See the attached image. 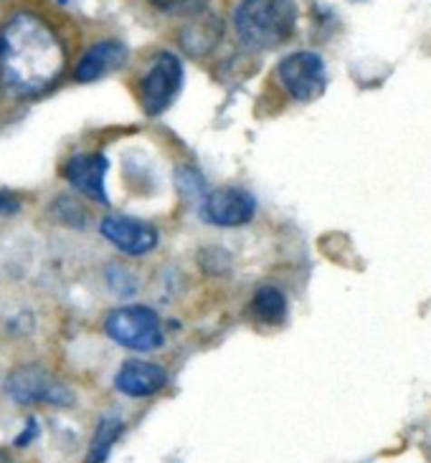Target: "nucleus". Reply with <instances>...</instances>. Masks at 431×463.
Segmentation results:
<instances>
[{
	"label": "nucleus",
	"mask_w": 431,
	"mask_h": 463,
	"mask_svg": "<svg viewBox=\"0 0 431 463\" xmlns=\"http://www.w3.org/2000/svg\"><path fill=\"white\" fill-rule=\"evenodd\" d=\"M107 170L110 157L101 152H79L72 155L63 165V177L74 185L81 195H87L94 203L107 205Z\"/></svg>",
	"instance_id": "8"
},
{
	"label": "nucleus",
	"mask_w": 431,
	"mask_h": 463,
	"mask_svg": "<svg viewBox=\"0 0 431 463\" xmlns=\"http://www.w3.org/2000/svg\"><path fill=\"white\" fill-rule=\"evenodd\" d=\"M107 281H110V287H112L120 297H129V294L135 291V281H132L129 271H125L122 266H110V269H107Z\"/></svg>",
	"instance_id": "14"
},
{
	"label": "nucleus",
	"mask_w": 431,
	"mask_h": 463,
	"mask_svg": "<svg viewBox=\"0 0 431 463\" xmlns=\"http://www.w3.org/2000/svg\"><path fill=\"white\" fill-rule=\"evenodd\" d=\"M8 390L15 402H56V405L72 402L69 398H63L69 392L43 375L38 367H21L18 373H13Z\"/></svg>",
	"instance_id": "9"
},
{
	"label": "nucleus",
	"mask_w": 431,
	"mask_h": 463,
	"mask_svg": "<svg viewBox=\"0 0 431 463\" xmlns=\"http://www.w3.org/2000/svg\"><path fill=\"white\" fill-rule=\"evenodd\" d=\"M127 61V46L122 41H100L94 43L91 49H87V53L79 59L74 69V79L81 81V84H91L101 76L112 74L120 66H125Z\"/></svg>",
	"instance_id": "10"
},
{
	"label": "nucleus",
	"mask_w": 431,
	"mask_h": 463,
	"mask_svg": "<svg viewBox=\"0 0 431 463\" xmlns=\"http://www.w3.org/2000/svg\"><path fill=\"white\" fill-rule=\"evenodd\" d=\"M277 81L294 101L317 99L328 87L325 61L315 51H294L277 66Z\"/></svg>",
	"instance_id": "5"
},
{
	"label": "nucleus",
	"mask_w": 431,
	"mask_h": 463,
	"mask_svg": "<svg viewBox=\"0 0 431 463\" xmlns=\"http://www.w3.org/2000/svg\"><path fill=\"white\" fill-rule=\"evenodd\" d=\"M148 3L160 13H188L198 11L206 0H148Z\"/></svg>",
	"instance_id": "15"
},
{
	"label": "nucleus",
	"mask_w": 431,
	"mask_h": 463,
	"mask_svg": "<svg viewBox=\"0 0 431 463\" xmlns=\"http://www.w3.org/2000/svg\"><path fill=\"white\" fill-rule=\"evenodd\" d=\"M104 329L117 345H122L127 350L152 352L160 350L165 345L160 317L152 312L150 307H142V304L120 307V309L107 314Z\"/></svg>",
	"instance_id": "3"
},
{
	"label": "nucleus",
	"mask_w": 431,
	"mask_h": 463,
	"mask_svg": "<svg viewBox=\"0 0 431 463\" xmlns=\"http://www.w3.org/2000/svg\"><path fill=\"white\" fill-rule=\"evenodd\" d=\"M0 463H11V456L8 453H0Z\"/></svg>",
	"instance_id": "17"
},
{
	"label": "nucleus",
	"mask_w": 431,
	"mask_h": 463,
	"mask_svg": "<svg viewBox=\"0 0 431 463\" xmlns=\"http://www.w3.org/2000/svg\"><path fill=\"white\" fill-rule=\"evenodd\" d=\"M252 314L259 325L277 326L287 319V297L277 287L256 288L252 299Z\"/></svg>",
	"instance_id": "12"
},
{
	"label": "nucleus",
	"mask_w": 431,
	"mask_h": 463,
	"mask_svg": "<svg viewBox=\"0 0 431 463\" xmlns=\"http://www.w3.org/2000/svg\"><path fill=\"white\" fill-rule=\"evenodd\" d=\"M203 221L218 228H239L256 215V198L244 188H218L203 195Z\"/></svg>",
	"instance_id": "6"
},
{
	"label": "nucleus",
	"mask_w": 431,
	"mask_h": 463,
	"mask_svg": "<svg viewBox=\"0 0 431 463\" xmlns=\"http://www.w3.org/2000/svg\"><path fill=\"white\" fill-rule=\"evenodd\" d=\"M297 28L294 0H239L234 8V31L246 49L272 51L284 46Z\"/></svg>",
	"instance_id": "2"
},
{
	"label": "nucleus",
	"mask_w": 431,
	"mask_h": 463,
	"mask_svg": "<svg viewBox=\"0 0 431 463\" xmlns=\"http://www.w3.org/2000/svg\"><path fill=\"white\" fill-rule=\"evenodd\" d=\"M62 33L34 11H15L0 25V89L31 99L56 87L66 69Z\"/></svg>",
	"instance_id": "1"
},
{
	"label": "nucleus",
	"mask_w": 431,
	"mask_h": 463,
	"mask_svg": "<svg viewBox=\"0 0 431 463\" xmlns=\"http://www.w3.org/2000/svg\"><path fill=\"white\" fill-rule=\"evenodd\" d=\"M101 236L112 243L114 249L125 256L139 259V256H148L158 246V228L150 226L148 221H139L132 215H107L101 221Z\"/></svg>",
	"instance_id": "7"
},
{
	"label": "nucleus",
	"mask_w": 431,
	"mask_h": 463,
	"mask_svg": "<svg viewBox=\"0 0 431 463\" xmlns=\"http://www.w3.org/2000/svg\"><path fill=\"white\" fill-rule=\"evenodd\" d=\"M18 208H21V203L15 201L13 195H8V193H0V215L18 213Z\"/></svg>",
	"instance_id": "16"
},
{
	"label": "nucleus",
	"mask_w": 431,
	"mask_h": 463,
	"mask_svg": "<svg viewBox=\"0 0 431 463\" xmlns=\"http://www.w3.org/2000/svg\"><path fill=\"white\" fill-rule=\"evenodd\" d=\"M180 89H183V63L170 51H158L139 79L138 94L142 112L148 117H160L176 101Z\"/></svg>",
	"instance_id": "4"
},
{
	"label": "nucleus",
	"mask_w": 431,
	"mask_h": 463,
	"mask_svg": "<svg viewBox=\"0 0 431 463\" xmlns=\"http://www.w3.org/2000/svg\"><path fill=\"white\" fill-rule=\"evenodd\" d=\"M165 385H168V373L160 364L145 363V360H129L114 377V388L129 398H150Z\"/></svg>",
	"instance_id": "11"
},
{
	"label": "nucleus",
	"mask_w": 431,
	"mask_h": 463,
	"mask_svg": "<svg viewBox=\"0 0 431 463\" xmlns=\"http://www.w3.org/2000/svg\"><path fill=\"white\" fill-rule=\"evenodd\" d=\"M122 420L120 418H104L97 428V433H94V440H91V449H89L87 463H104L107 461V456L112 451L114 440L120 439V433H122Z\"/></svg>",
	"instance_id": "13"
}]
</instances>
